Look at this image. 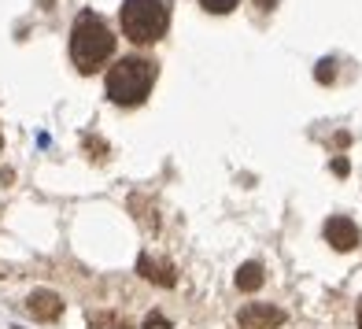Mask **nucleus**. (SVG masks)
I'll use <instances>...</instances> for the list:
<instances>
[{"label":"nucleus","instance_id":"obj_8","mask_svg":"<svg viewBox=\"0 0 362 329\" xmlns=\"http://www.w3.org/2000/svg\"><path fill=\"white\" fill-rule=\"evenodd\" d=\"M259 285H262V267H259V262H244V267L237 270V289L255 292Z\"/></svg>","mask_w":362,"mask_h":329},{"label":"nucleus","instance_id":"obj_4","mask_svg":"<svg viewBox=\"0 0 362 329\" xmlns=\"http://www.w3.org/2000/svg\"><path fill=\"white\" fill-rule=\"evenodd\" d=\"M281 322H285V315L274 304H248L240 311V329H277Z\"/></svg>","mask_w":362,"mask_h":329},{"label":"nucleus","instance_id":"obj_5","mask_svg":"<svg viewBox=\"0 0 362 329\" xmlns=\"http://www.w3.org/2000/svg\"><path fill=\"white\" fill-rule=\"evenodd\" d=\"M325 241L333 244L337 252H351L358 244V226L348 219V215H333L325 222Z\"/></svg>","mask_w":362,"mask_h":329},{"label":"nucleus","instance_id":"obj_11","mask_svg":"<svg viewBox=\"0 0 362 329\" xmlns=\"http://www.w3.org/2000/svg\"><path fill=\"white\" fill-rule=\"evenodd\" d=\"M333 171L344 178V174H348V159H337V163H333Z\"/></svg>","mask_w":362,"mask_h":329},{"label":"nucleus","instance_id":"obj_2","mask_svg":"<svg viewBox=\"0 0 362 329\" xmlns=\"http://www.w3.org/2000/svg\"><path fill=\"white\" fill-rule=\"evenodd\" d=\"M156 74L159 71H156L152 59H144V56H122L107 71V78H104L111 104H122V108L144 104V96L152 93V86H156Z\"/></svg>","mask_w":362,"mask_h":329},{"label":"nucleus","instance_id":"obj_1","mask_svg":"<svg viewBox=\"0 0 362 329\" xmlns=\"http://www.w3.org/2000/svg\"><path fill=\"white\" fill-rule=\"evenodd\" d=\"M115 52V34L111 26L96 11H81L71 30V59L81 74H93L96 67H104Z\"/></svg>","mask_w":362,"mask_h":329},{"label":"nucleus","instance_id":"obj_7","mask_svg":"<svg viewBox=\"0 0 362 329\" xmlns=\"http://www.w3.org/2000/svg\"><path fill=\"white\" fill-rule=\"evenodd\" d=\"M137 270H141V277H144V282H156V285H163V289H170V285L177 282L170 262H167V259H156V255H141Z\"/></svg>","mask_w":362,"mask_h":329},{"label":"nucleus","instance_id":"obj_10","mask_svg":"<svg viewBox=\"0 0 362 329\" xmlns=\"http://www.w3.org/2000/svg\"><path fill=\"white\" fill-rule=\"evenodd\" d=\"M333 67H337L333 59H322V63H318V71H315V78L322 81V86H325V81H333V78H337V71H333Z\"/></svg>","mask_w":362,"mask_h":329},{"label":"nucleus","instance_id":"obj_3","mask_svg":"<svg viewBox=\"0 0 362 329\" xmlns=\"http://www.w3.org/2000/svg\"><path fill=\"white\" fill-rule=\"evenodd\" d=\"M122 34L134 45H156L170 26L167 0H122Z\"/></svg>","mask_w":362,"mask_h":329},{"label":"nucleus","instance_id":"obj_13","mask_svg":"<svg viewBox=\"0 0 362 329\" xmlns=\"http://www.w3.org/2000/svg\"><path fill=\"white\" fill-rule=\"evenodd\" d=\"M358 329H362V304H358Z\"/></svg>","mask_w":362,"mask_h":329},{"label":"nucleus","instance_id":"obj_12","mask_svg":"<svg viewBox=\"0 0 362 329\" xmlns=\"http://www.w3.org/2000/svg\"><path fill=\"white\" fill-rule=\"evenodd\" d=\"M277 4V0H259V8H274Z\"/></svg>","mask_w":362,"mask_h":329},{"label":"nucleus","instance_id":"obj_9","mask_svg":"<svg viewBox=\"0 0 362 329\" xmlns=\"http://www.w3.org/2000/svg\"><path fill=\"white\" fill-rule=\"evenodd\" d=\"M200 4H204L207 11H215V15H226V11H233L240 0H200Z\"/></svg>","mask_w":362,"mask_h":329},{"label":"nucleus","instance_id":"obj_6","mask_svg":"<svg viewBox=\"0 0 362 329\" xmlns=\"http://www.w3.org/2000/svg\"><path fill=\"white\" fill-rule=\"evenodd\" d=\"M26 307L34 311V318H41V322H56V318L63 315V300H59V296H56L52 289H37V292H30Z\"/></svg>","mask_w":362,"mask_h":329}]
</instances>
